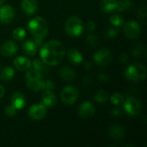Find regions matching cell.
<instances>
[{
	"mask_svg": "<svg viewBox=\"0 0 147 147\" xmlns=\"http://www.w3.org/2000/svg\"><path fill=\"white\" fill-rule=\"evenodd\" d=\"M65 54V47L59 40H50L46 42L40 51L41 60L47 65L51 66L59 65L63 61Z\"/></svg>",
	"mask_w": 147,
	"mask_h": 147,
	"instance_id": "6da1fadb",
	"label": "cell"
},
{
	"mask_svg": "<svg viewBox=\"0 0 147 147\" xmlns=\"http://www.w3.org/2000/svg\"><path fill=\"white\" fill-rule=\"evenodd\" d=\"M28 28L31 34L34 38L42 39L44 38L48 32V25L47 21L40 17V16H35L32 18L28 24Z\"/></svg>",
	"mask_w": 147,
	"mask_h": 147,
	"instance_id": "7a4b0ae2",
	"label": "cell"
},
{
	"mask_svg": "<svg viewBox=\"0 0 147 147\" xmlns=\"http://www.w3.org/2000/svg\"><path fill=\"white\" fill-rule=\"evenodd\" d=\"M84 25L83 21L77 16H70L65 23V29L71 37H78L81 35L84 32Z\"/></svg>",
	"mask_w": 147,
	"mask_h": 147,
	"instance_id": "3957f363",
	"label": "cell"
},
{
	"mask_svg": "<svg viewBox=\"0 0 147 147\" xmlns=\"http://www.w3.org/2000/svg\"><path fill=\"white\" fill-rule=\"evenodd\" d=\"M125 77L131 82H140L143 81L146 77V70L141 64H134L129 65L125 71Z\"/></svg>",
	"mask_w": 147,
	"mask_h": 147,
	"instance_id": "277c9868",
	"label": "cell"
},
{
	"mask_svg": "<svg viewBox=\"0 0 147 147\" xmlns=\"http://www.w3.org/2000/svg\"><path fill=\"white\" fill-rule=\"evenodd\" d=\"M26 83L28 89L33 91H39L44 89L45 81L42 80V75L34 69H30L27 71Z\"/></svg>",
	"mask_w": 147,
	"mask_h": 147,
	"instance_id": "5b68a950",
	"label": "cell"
},
{
	"mask_svg": "<svg viewBox=\"0 0 147 147\" xmlns=\"http://www.w3.org/2000/svg\"><path fill=\"white\" fill-rule=\"evenodd\" d=\"M123 109L125 113L129 116H136L141 111V103L135 97H128L123 102Z\"/></svg>",
	"mask_w": 147,
	"mask_h": 147,
	"instance_id": "8992f818",
	"label": "cell"
},
{
	"mask_svg": "<svg viewBox=\"0 0 147 147\" xmlns=\"http://www.w3.org/2000/svg\"><path fill=\"white\" fill-rule=\"evenodd\" d=\"M79 93L77 88L73 86H65L60 94V99L65 105H71L75 103L78 98Z\"/></svg>",
	"mask_w": 147,
	"mask_h": 147,
	"instance_id": "52a82bcc",
	"label": "cell"
},
{
	"mask_svg": "<svg viewBox=\"0 0 147 147\" xmlns=\"http://www.w3.org/2000/svg\"><path fill=\"white\" fill-rule=\"evenodd\" d=\"M123 33L125 36L130 40H135L141 34V28L135 21H128L123 23Z\"/></svg>",
	"mask_w": 147,
	"mask_h": 147,
	"instance_id": "ba28073f",
	"label": "cell"
},
{
	"mask_svg": "<svg viewBox=\"0 0 147 147\" xmlns=\"http://www.w3.org/2000/svg\"><path fill=\"white\" fill-rule=\"evenodd\" d=\"M113 59L112 53L108 48H102L94 54V61L100 66L108 65Z\"/></svg>",
	"mask_w": 147,
	"mask_h": 147,
	"instance_id": "9c48e42d",
	"label": "cell"
},
{
	"mask_svg": "<svg viewBox=\"0 0 147 147\" xmlns=\"http://www.w3.org/2000/svg\"><path fill=\"white\" fill-rule=\"evenodd\" d=\"M47 114V108L41 104H34L28 109V115L33 121H41Z\"/></svg>",
	"mask_w": 147,
	"mask_h": 147,
	"instance_id": "30bf717a",
	"label": "cell"
},
{
	"mask_svg": "<svg viewBox=\"0 0 147 147\" xmlns=\"http://www.w3.org/2000/svg\"><path fill=\"white\" fill-rule=\"evenodd\" d=\"M15 9L10 5H3L0 8V22L3 24L10 23L15 18Z\"/></svg>",
	"mask_w": 147,
	"mask_h": 147,
	"instance_id": "8fae6325",
	"label": "cell"
},
{
	"mask_svg": "<svg viewBox=\"0 0 147 147\" xmlns=\"http://www.w3.org/2000/svg\"><path fill=\"white\" fill-rule=\"evenodd\" d=\"M95 113H96V108L90 102H83L78 109V115L82 119H85V120L89 119V118L94 116Z\"/></svg>",
	"mask_w": 147,
	"mask_h": 147,
	"instance_id": "7c38bea8",
	"label": "cell"
},
{
	"mask_svg": "<svg viewBox=\"0 0 147 147\" xmlns=\"http://www.w3.org/2000/svg\"><path fill=\"white\" fill-rule=\"evenodd\" d=\"M17 52V45L13 40H7L2 44L0 53L4 57H10Z\"/></svg>",
	"mask_w": 147,
	"mask_h": 147,
	"instance_id": "4fadbf2b",
	"label": "cell"
},
{
	"mask_svg": "<svg viewBox=\"0 0 147 147\" xmlns=\"http://www.w3.org/2000/svg\"><path fill=\"white\" fill-rule=\"evenodd\" d=\"M10 105L13 106L16 110H20L26 106V98L25 96L21 92H16L10 100Z\"/></svg>",
	"mask_w": 147,
	"mask_h": 147,
	"instance_id": "5bb4252c",
	"label": "cell"
},
{
	"mask_svg": "<svg viewBox=\"0 0 147 147\" xmlns=\"http://www.w3.org/2000/svg\"><path fill=\"white\" fill-rule=\"evenodd\" d=\"M13 64H14V66L16 68V70L20 71H28L31 67L32 62L27 57L19 56L14 59Z\"/></svg>",
	"mask_w": 147,
	"mask_h": 147,
	"instance_id": "9a60e30c",
	"label": "cell"
},
{
	"mask_svg": "<svg viewBox=\"0 0 147 147\" xmlns=\"http://www.w3.org/2000/svg\"><path fill=\"white\" fill-rule=\"evenodd\" d=\"M38 9L37 0H22V9L24 13L28 15H32L36 12Z\"/></svg>",
	"mask_w": 147,
	"mask_h": 147,
	"instance_id": "2e32d148",
	"label": "cell"
},
{
	"mask_svg": "<svg viewBox=\"0 0 147 147\" xmlns=\"http://www.w3.org/2000/svg\"><path fill=\"white\" fill-rule=\"evenodd\" d=\"M38 47L39 46L36 44L34 40H27L22 44V48L25 54L28 56H34L37 53Z\"/></svg>",
	"mask_w": 147,
	"mask_h": 147,
	"instance_id": "e0dca14e",
	"label": "cell"
},
{
	"mask_svg": "<svg viewBox=\"0 0 147 147\" xmlns=\"http://www.w3.org/2000/svg\"><path fill=\"white\" fill-rule=\"evenodd\" d=\"M68 60L75 65H78L83 62V55L82 53L76 48H71L67 53Z\"/></svg>",
	"mask_w": 147,
	"mask_h": 147,
	"instance_id": "ac0fdd59",
	"label": "cell"
},
{
	"mask_svg": "<svg viewBox=\"0 0 147 147\" xmlns=\"http://www.w3.org/2000/svg\"><path fill=\"white\" fill-rule=\"evenodd\" d=\"M109 134L110 136L111 139L115 140V141H118L120 140H121L124 135H125V131L124 129L119 126V125H114L111 126L109 129Z\"/></svg>",
	"mask_w": 147,
	"mask_h": 147,
	"instance_id": "d6986e66",
	"label": "cell"
},
{
	"mask_svg": "<svg viewBox=\"0 0 147 147\" xmlns=\"http://www.w3.org/2000/svg\"><path fill=\"white\" fill-rule=\"evenodd\" d=\"M41 101L46 108H53L56 104V96L51 90H46L42 94Z\"/></svg>",
	"mask_w": 147,
	"mask_h": 147,
	"instance_id": "ffe728a7",
	"label": "cell"
},
{
	"mask_svg": "<svg viewBox=\"0 0 147 147\" xmlns=\"http://www.w3.org/2000/svg\"><path fill=\"white\" fill-rule=\"evenodd\" d=\"M118 0H102L100 3V9L104 13H109L116 9Z\"/></svg>",
	"mask_w": 147,
	"mask_h": 147,
	"instance_id": "44dd1931",
	"label": "cell"
},
{
	"mask_svg": "<svg viewBox=\"0 0 147 147\" xmlns=\"http://www.w3.org/2000/svg\"><path fill=\"white\" fill-rule=\"evenodd\" d=\"M59 74V77L65 81H71L76 77V73H75L74 70L68 66H65V67H63L62 69H60Z\"/></svg>",
	"mask_w": 147,
	"mask_h": 147,
	"instance_id": "7402d4cb",
	"label": "cell"
},
{
	"mask_svg": "<svg viewBox=\"0 0 147 147\" xmlns=\"http://www.w3.org/2000/svg\"><path fill=\"white\" fill-rule=\"evenodd\" d=\"M15 77V71L10 66L3 67L0 71V78L3 81H9Z\"/></svg>",
	"mask_w": 147,
	"mask_h": 147,
	"instance_id": "603a6c76",
	"label": "cell"
},
{
	"mask_svg": "<svg viewBox=\"0 0 147 147\" xmlns=\"http://www.w3.org/2000/svg\"><path fill=\"white\" fill-rule=\"evenodd\" d=\"M133 1L132 0H118L116 9L120 12H123L126 10H129L133 7Z\"/></svg>",
	"mask_w": 147,
	"mask_h": 147,
	"instance_id": "cb8c5ba5",
	"label": "cell"
},
{
	"mask_svg": "<svg viewBox=\"0 0 147 147\" xmlns=\"http://www.w3.org/2000/svg\"><path fill=\"white\" fill-rule=\"evenodd\" d=\"M31 65H33L34 70L40 72V74H42L43 72H45L47 71V65L40 59H34L33 61V63L31 64Z\"/></svg>",
	"mask_w": 147,
	"mask_h": 147,
	"instance_id": "d4e9b609",
	"label": "cell"
},
{
	"mask_svg": "<svg viewBox=\"0 0 147 147\" xmlns=\"http://www.w3.org/2000/svg\"><path fill=\"white\" fill-rule=\"evenodd\" d=\"M109 21H110V23L115 27L122 26L123 23H124L123 16L121 15H119V14H115V15L111 16L110 18H109Z\"/></svg>",
	"mask_w": 147,
	"mask_h": 147,
	"instance_id": "484cf974",
	"label": "cell"
},
{
	"mask_svg": "<svg viewBox=\"0 0 147 147\" xmlns=\"http://www.w3.org/2000/svg\"><path fill=\"white\" fill-rule=\"evenodd\" d=\"M109 94L105 90H100L95 96L96 102H97L99 103H105L109 100Z\"/></svg>",
	"mask_w": 147,
	"mask_h": 147,
	"instance_id": "4316f807",
	"label": "cell"
},
{
	"mask_svg": "<svg viewBox=\"0 0 147 147\" xmlns=\"http://www.w3.org/2000/svg\"><path fill=\"white\" fill-rule=\"evenodd\" d=\"M12 36L16 40H22L26 37V31L22 28H17L13 31Z\"/></svg>",
	"mask_w": 147,
	"mask_h": 147,
	"instance_id": "83f0119b",
	"label": "cell"
},
{
	"mask_svg": "<svg viewBox=\"0 0 147 147\" xmlns=\"http://www.w3.org/2000/svg\"><path fill=\"white\" fill-rule=\"evenodd\" d=\"M110 102L114 105H119L124 102V96L120 93H115L110 97Z\"/></svg>",
	"mask_w": 147,
	"mask_h": 147,
	"instance_id": "f1b7e54d",
	"label": "cell"
},
{
	"mask_svg": "<svg viewBox=\"0 0 147 147\" xmlns=\"http://www.w3.org/2000/svg\"><path fill=\"white\" fill-rule=\"evenodd\" d=\"M86 41L87 43L90 46V47H96L97 46L98 44V41H99V39L96 35L95 34H89L86 38Z\"/></svg>",
	"mask_w": 147,
	"mask_h": 147,
	"instance_id": "f546056e",
	"label": "cell"
},
{
	"mask_svg": "<svg viewBox=\"0 0 147 147\" xmlns=\"http://www.w3.org/2000/svg\"><path fill=\"white\" fill-rule=\"evenodd\" d=\"M144 51H145V48H144V46L142 44H140L138 46H136L133 51V55L135 57V58H140L142 56V54L144 53Z\"/></svg>",
	"mask_w": 147,
	"mask_h": 147,
	"instance_id": "4dcf8cb0",
	"label": "cell"
},
{
	"mask_svg": "<svg viewBox=\"0 0 147 147\" xmlns=\"http://www.w3.org/2000/svg\"><path fill=\"white\" fill-rule=\"evenodd\" d=\"M118 34V29L114 28H109L105 31V36L109 39H114Z\"/></svg>",
	"mask_w": 147,
	"mask_h": 147,
	"instance_id": "1f68e13d",
	"label": "cell"
},
{
	"mask_svg": "<svg viewBox=\"0 0 147 147\" xmlns=\"http://www.w3.org/2000/svg\"><path fill=\"white\" fill-rule=\"evenodd\" d=\"M16 111H17V110H16L13 106H11L10 104L7 105L6 108L4 109V113H5V115H6L7 116H9V117L14 116V115L16 114Z\"/></svg>",
	"mask_w": 147,
	"mask_h": 147,
	"instance_id": "d6a6232c",
	"label": "cell"
},
{
	"mask_svg": "<svg viewBox=\"0 0 147 147\" xmlns=\"http://www.w3.org/2000/svg\"><path fill=\"white\" fill-rule=\"evenodd\" d=\"M138 16L140 18H146V5H141L139 8Z\"/></svg>",
	"mask_w": 147,
	"mask_h": 147,
	"instance_id": "836d02e7",
	"label": "cell"
},
{
	"mask_svg": "<svg viewBox=\"0 0 147 147\" xmlns=\"http://www.w3.org/2000/svg\"><path fill=\"white\" fill-rule=\"evenodd\" d=\"M85 28H86V29H87L88 31H90V32H91V31H94V30L96 29V23H95L94 22L90 21V22H88L86 23Z\"/></svg>",
	"mask_w": 147,
	"mask_h": 147,
	"instance_id": "e575fe53",
	"label": "cell"
},
{
	"mask_svg": "<svg viewBox=\"0 0 147 147\" xmlns=\"http://www.w3.org/2000/svg\"><path fill=\"white\" fill-rule=\"evenodd\" d=\"M54 88V84L51 81H45L44 83V89L46 90H52Z\"/></svg>",
	"mask_w": 147,
	"mask_h": 147,
	"instance_id": "d590c367",
	"label": "cell"
},
{
	"mask_svg": "<svg viewBox=\"0 0 147 147\" xmlns=\"http://www.w3.org/2000/svg\"><path fill=\"white\" fill-rule=\"evenodd\" d=\"M98 78H99V79H100L102 82H108V81L109 80V77L108 75L104 74V73H101V74L98 76Z\"/></svg>",
	"mask_w": 147,
	"mask_h": 147,
	"instance_id": "8d00e7d4",
	"label": "cell"
},
{
	"mask_svg": "<svg viewBox=\"0 0 147 147\" xmlns=\"http://www.w3.org/2000/svg\"><path fill=\"white\" fill-rule=\"evenodd\" d=\"M112 115L114 116H120V115H121V110L119 109H115L112 110Z\"/></svg>",
	"mask_w": 147,
	"mask_h": 147,
	"instance_id": "74e56055",
	"label": "cell"
},
{
	"mask_svg": "<svg viewBox=\"0 0 147 147\" xmlns=\"http://www.w3.org/2000/svg\"><path fill=\"white\" fill-rule=\"evenodd\" d=\"M128 60H129V59H128V56H127L126 53H123V54L121 55V61L122 63L126 64V63H127V62H128Z\"/></svg>",
	"mask_w": 147,
	"mask_h": 147,
	"instance_id": "f35d334b",
	"label": "cell"
},
{
	"mask_svg": "<svg viewBox=\"0 0 147 147\" xmlns=\"http://www.w3.org/2000/svg\"><path fill=\"white\" fill-rule=\"evenodd\" d=\"M4 93H5V90H4V88L0 84V98H2V97L4 96Z\"/></svg>",
	"mask_w": 147,
	"mask_h": 147,
	"instance_id": "ab89813d",
	"label": "cell"
},
{
	"mask_svg": "<svg viewBox=\"0 0 147 147\" xmlns=\"http://www.w3.org/2000/svg\"><path fill=\"white\" fill-rule=\"evenodd\" d=\"M84 66V68H85V69H88V70H89V69H90V68L92 67V65H90V62H85Z\"/></svg>",
	"mask_w": 147,
	"mask_h": 147,
	"instance_id": "60d3db41",
	"label": "cell"
},
{
	"mask_svg": "<svg viewBox=\"0 0 147 147\" xmlns=\"http://www.w3.org/2000/svg\"><path fill=\"white\" fill-rule=\"evenodd\" d=\"M3 2H4V0H0V5H2L3 3Z\"/></svg>",
	"mask_w": 147,
	"mask_h": 147,
	"instance_id": "b9f144b4",
	"label": "cell"
}]
</instances>
